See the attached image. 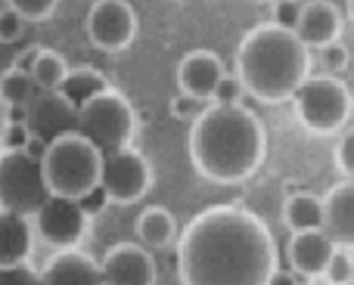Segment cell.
<instances>
[{
    "instance_id": "cell-1",
    "label": "cell",
    "mask_w": 354,
    "mask_h": 285,
    "mask_svg": "<svg viewBox=\"0 0 354 285\" xmlns=\"http://www.w3.org/2000/svg\"><path fill=\"white\" fill-rule=\"evenodd\" d=\"M277 270V242L249 208L212 205L177 239L180 285H268Z\"/></svg>"
},
{
    "instance_id": "cell-2",
    "label": "cell",
    "mask_w": 354,
    "mask_h": 285,
    "mask_svg": "<svg viewBox=\"0 0 354 285\" xmlns=\"http://www.w3.org/2000/svg\"><path fill=\"white\" fill-rule=\"evenodd\" d=\"M268 155V130L252 109L233 106H208L189 128V161L199 177L221 186H233L264 164Z\"/></svg>"
},
{
    "instance_id": "cell-3",
    "label": "cell",
    "mask_w": 354,
    "mask_h": 285,
    "mask_svg": "<svg viewBox=\"0 0 354 285\" xmlns=\"http://www.w3.org/2000/svg\"><path fill=\"white\" fill-rule=\"evenodd\" d=\"M236 78L261 103H283L311 78V47L295 31L268 22L252 28L236 50Z\"/></svg>"
},
{
    "instance_id": "cell-4",
    "label": "cell",
    "mask_w": 354,
    "mask_h": 285,
    "mask_svg": "<svg viewBox=\"0 0 354 285\" xmlns=\"http://www.w3.org/2000/svg\"><path fill=\"white\" fill-rule=\"evenodd\" d=\"M100 164H103V152L87 143L78 130L53 140L41 158L50 195H62V199H81L93 186H100Z\"/></svg>"
},
{
    "instance_id": "cell-5",
    "label": "cell",
    "mask_w": 354,
    "mask_h": 285,
    "mask_svg": "<svg viewBox=\"0 0 354 285\" xmlns=\"http://www.w3.org/2000/svg\"><path fill=\"white\" fill-rule=\"evenodd\" d=\"M137 130V112L131 99L115 87H106L93 99H87L78 109V134L87 143H93L100 152L124 149L134 140Z\"/></svg>"
},
{
    "instance_id": "cell-6",
    "label": "cell",
    "mask_w": 354,
    "mask_h": 285,
    "mask_svg": "<svg viewBox=\"0 0 354 285\" xmlns=\"http://www.w3.org/2000/svg\"><path fill=\"white\" fill-rule=\"evenodd\" d=\"M295 118L301 121V128H308L311 134H336L345 128V121L351 118L354 99L351 90L333 75H317L308 78L299 90L292 93Z\"/></svg>"
},
{
    "instance_id": "cell-7",
    "label": "cell",
    "mask_w": 354,
    "mask_h": 285,
    "mask_svg": "<svg viewBox=\"0 0 354 285\" xmlns=\"http://www.w3.org/2000/svg\"><path fill=\"white\" fill-rule=\"evenodd\" d=\"M50 189L44 183L41 161L28 152H0V208L22 217H35L47 202Z\"/></svg>"
},
{
    "instance_id": "cell-8",
    "label": "cell",
    "mask_w": 354,
    "mask_h": 285,
    "mask_svg": "<svg viewBox=\"0 0 354 285\" xmlns=\"http://www.w3.org/2000/svg\"><path fill=\"white\" fill-rule=\"evenodd\" d=\"M100 186L115 205H134L153 186V168L134 146L106 152L103 164H100Z\"/></svg>"
},
{
    "instance_id": "cell-9",
    "label": "cell",
    "mask_w": 354,
    "mask_h": 285,
    "mask_svg": "<svg viewBox=\"0 0 354 285\" xmlns=\"http://www.w3.org/2000/svg\"><path fill=\"white\" fill-rule=\"evenodd\" d=\"M87 37L103 53H122L137 37V12L128 0H97L87 10Z\"/></svg>"
},
{
    "instance_id": "cell-10",
    "label": "cell",
    "mask_w": 354,
    "mask_h": 285,
    "mask_svg": "<svg viewBox=\"0 0 354 285\" xmlns=\"http://www.w3.org/2000/svg\"><path fill=\"white\" fill-rule=\"evenodd\" d=\"M87 224L91 217L81 211L78 199H62V195H47V202L35 214V233L59 251L75 248L84 239Z\"/></svg>"
},
{
    "instance_id": "cell-11",
    "label": "cell",
    "mask_w": 354,
    "mask_h": 285,
    "mask_svg": "<svg viewBox=\"0 0 354 285\" xmlns=\"http://www.w3.org/2000/svg\"><path fill=\"white\" fill-rule=\"evenodd\" d=\"M103 285H156L159 270L140 242H118L100 261Z\"/></svg>"
},
{
    "instance_id": "cell-12",
    "label": "cell",
    "mask_w": 354,
    "mask_h": 285,
    "mask_svg": "<svg viewBox=\"0 0 354 285\" xmlns=\"http://www.w3.org/2000/svg\"><path fill=\"white\" fill-rule=\"evenodd\" d=\"M28 128L31 137L50 146L59 137L78 130V109L59 90H41L28 106Z\"/></svg>"
},
{
    "instance_id": "cell-13",
    "label": "cell",
    "mask_w": 354,
    "mask_h": 285,
    "mask_svg": "<svg viewBox=\"0 0 354 285\" xmlns=\"http://www.w3.org/2000/svg\"><path fill=\"white\" fill-rule=\"evenodd\" d=\"M224 75H227V68L218 53H212V50H193V53H187L177 62V90L212 103L214 87L221 84Z\"/></svg>"
},
{
    "instance_id": "cell-14",
    "label": "cell",
    "mask_w": 354,
    "mask_h": 285,
    "mask_svg": "<svg viewBox=\"0 0 354 285\" xmlns=\"http://www.w3.org/2000/svg\"><path fill=\"white\" fill-rule=\"evenodd\" d=\"M324 233L342 251H354V180L333 186L324 195Z\"/></svg>"
},
{
    "instance_id": "cell-15",
    "label": "cell",
    "mask_w": 354,
    "mask_h": 285,
    "mask_svg": "<svg viewBox=\"0 0 354 285\" xmlns=\"http://www.w3.org/2000/svg\"><path fill=\"white\" fill-rule=\"evenodd\" d=\"M295 35L305 47H326L342 35V12L330 0H305Z\"/></svg>"
},
{
    "instance_id": "cell-16",
    "label": "cell",
    "mask_w": 354,
    "mask_h": 285,
    "mask_svg": "<svg viewBox=\"0 0 354 285\" xmlns=\"http://www.w3.org/2000/svg\"><path fill=\"white\" fill-rule=\"evenodd\" d=\"M41 285H103L100 261L78 248H66L56 257H50L41 270Z\"/></svg>"
},
{
    "instance_id": "cell-17",
    "label": "cell",
    "mask_w": 354,
    "mask_h": 285,
    "mask_svg": "<svg viewBox=\"0 0 354 285\" xmlns=\"http://www.w3.org/2000/svg\"><path fill=\"white\" fill-rule=\"evenodd\" d=\"M336 245L330 242L324 230H308V233H292V242H289V264L299 276H305L308 282L314 276H324L326 264H330Z\"/></svg>"
},
{
    "instance_id": "cell-18",
    "label": "cell",
    "mask_w": 354,
    "mask_h": 285,
    "mask_svg": "<svg viewBox=\"0 0 354 285\" xmlns=\"http://www.w3.org/2000/svg\"><path fill=\"white\" fill-rule=\"evenodd\" d=\"M31 242H35V230L28 217L0 208V267L25 264L31 255Z\"/></svg>"
},
{
    "instance_id": "cell-19",
    "label": "cell",
    "mask_w": 354,
    "mask_h": 285,
    "mask_svg": "<svg viewBox=\"0 0 354 285\" xmlns=\"http://www.w3.org/2000/svg\"><path fill=\"white\" fill-rule=\"evenodd\" d=\"M134 230H137V242L147 251H159V248H168L171 242H177V220H174V214L162 205L143 208Z\"/></svg>"
},
{
    "instance_id": "cell-20",
    "label": "cell",
    "mask_w": 354,
    "mask_h": 285,
    "mask_svg": "<svg viewBox=\"0 0 354 285\" xmlns=\"http://www.w3.org/2000/svg\"><path fill=\"white\" fill-rule=\"evenodd\" d=\"M283 220L292 233L324 230V199L314 193H292L283 205Z\"/></svg>"
},
{
    "instance_id": "cell-21",
    "label": "cell",
    "mask_w": 354,
    "mask_h": 285,
    "mask_svg": "<svg viewBox=\"0 0 354 285\" xmlns=\"http://www.w3.org/2000/svg\"><path fill=\"white\" fill-rule=\"evenodd\" d=\"M106 87H109V81H106L103 72H97L93 66H75V68H68L66 78H62L59 93L75 106V109H81L87 99L103 93Z\"/></svg>"
},
{
    "instance_id": "cell-22",
    "label": "cell",
    "mask_w": 354,
    "mask_h": 285,
    "mask_svg": "<svg viewBox=\"0 0 354 285\" xmlns=\"http://www.w3.org/2000/svg\"><path fill=\"white\" fill-rule=\"evenodd\" d=\"M66 72H68V62L56 50H44V47L37 50L35 68H31V78H35L37 90H59Z\"/></svg>"
},
{
    "instance_id": "cell-23",
    "label": "cell",
    "mask_w": 354,
    "mask_h": 285,
    "mask_svg": "<svg viewBox=\"0 0 354 285\" xmlns=\"http://www.w3.org/2000/svg\"><path fill=\"white\" fill-rule=\"evenodd\" d=\"M37 84L31 75L25 72H16V68H10V72H3V78H0V99H3V106H31V99L37 97Z\"/></svg>"
},
{
    "instance_id": "cell-24",
    "label": "cell",
    "mask_w": 354,
    "mask_h": 285,
    "mask_svg": "<svg viewBox=\"0 0 354 285\" xmlns=\"http://www.w3.org/2000/svg\"><path fill=\"white\" fill-rule=\"evenodd\" d=\"M324 279L326 285H351L354 282V264H351V255L342 248L333 251L330 264H326L324 270Z\"/></svg>"
},
{
    "instance_id": "cell-25",
    "label": "cell",
    "mask_w": 354,
    "mask_h": 285,
    "mask_svg": "<svg viewBox=\"0 0 354 285\" xmlns=\"http://www.w3.org/2000/svg\"><path fill=\"white\" fill-rule=\"evenodd\" d=\"M6 6L16 10L25 22H44V19H50L56 12L59 0H6Z\"/></svg>"
},
{
    "instance_id": "cell-26",
    "label": "cell",
    "mask_w": 354,
    "mask_h": 285,
    "mask_svg": "<svg viewBox=\"0 0 354 285\" xmlns=\"http://www.w3.org/2000/svg\"><path fill=\"white\" fill-rule=\"evenodd\" d=\"M168 109H171V118H177V121H196V118L208 109V103L189 97V93H177L171 103H168Z\"/></svg>"
},
{
    "instance_id": "cell-27",
    "label": "cell",
    "mask_w": 354,
    "mask_h": 285,
    "mask_svg": "<svg viewBox=\"0 0 354 285\" xmlns=\"http://www.w3.org/2000/svg\"><path fill=\"white\" fill-rule=\"evenodd\" d=\"M28 140H31V128H28V121H22V124L6 121V124H3V130H0V149H3V152H25Z\"/></svg>"
},
{
    "instance_id": "cell-28",
    "label": "cell",
    "mask_w": 354,
    "mask_h": 285,
    "mask_svg": "<svg viewBox=\"0 0 354 285\" xmlns=\"http://www.w3.org/2000/svg\"><path fill=\"white\" fill-rule=\"evenodd\" d=\"M333 158H336V168L345 174V180H354V124L339 137Z\"/></svg>"
},
{
    "instance_id": "cell-29",
    "label": "cell",
    "mask_w": 354,
    "mask_h": 285,
    "mask_svg": "<svg viewBox=\"0 0 354 285\" xmlns=\"http://www.w3.org/2000/svg\"><path fill=\"white\" fill-rule=\"evenodd\" d=\"M299 16H301V3H299V0H274V10H270L274 25H280V28H286V31H295Z\"/></svg>"
},
{
    "instance_id": "cell-30",
    "label": "cell",
    "mask_w": 354,
    "mask_h": 285,
    "mask_svg": "<svg viewBox=\"0 0 354 285\" xmlns=\"http://www.w3.org/2000/svg\"><path fill=\"white\" fill-rule=\"evenodd\" d=\"M0 285H41V273L25 264H12V267H0Z\"/></svg>"
},
{
    "instance_id": "cell-31",
    "label": "cell",
    "mask_w": 354,
    "mask_h": 285,
    "mask_svg": "<svg viewBox=\"0 0 354 285\" xmlns=\"http://www.w3.org/2000/svg\"><path fill=\"white\" fill-rule=\"evenodd\" d=\"M243 93H245L243 81H239L236 75H224V78H221V84L214 87L212 103L214 106H233V103H239V97H243Z\"/></svg>"
},
{
    "instance_id": "cell-32",
    "label": "cell",
    "mask_w": 354,
    "mask_h": 285,
    "mask_svg": "<svg viewBox=\"0 0 354 285\" xmlns=\"http://www.w3.org/2000/svg\"><path fill=\"white\" fill-rule=\"evenodd\" d=\"M22 31H25V19L16 10L3 6L0 10V43H16L22 37Z\"/></svg>"
},
{
    "instance_id": "cell-33",
    "label": "cell",
    "mask_w": 354,
    "mask_h": 285,
    "mask_svg": "<svg viewBox=\"0 0 354 285\" xmlns=\"http://www.w3.org/2000/svg\"><path fill=\"white\" fill-rule=\"evenodd\" d=\"M320 50H324V66L330 68V72H342V68H348L351 53H348L345 43L333 41V43H326V47H320Z\"/></svg>"
},
{
    "instance_id": "cell-34",
    "label": "cell",
    "mask_w": 354,
    "mask_h": 285,
    "mask_svg": "<svg viewBox=\"0 0 354 285\" xmlns=\"http://www.w3.org/2000/svg\"><path fill=\"white\" fill-rule=\"evenodd\" d=\"M78 205H81V211H84L87 217H97V214H103V211H106V205H109V195H106V189H103V186H93L91 193L81 195Z\"/></svg>"
},
{
    "instance_id": "cell-35",
    "label": "cell",
    "mask_w": 354,
    "mask_h": 285,
    "mask_svg": "<svg viewBox=\"0 0 354 285\" xmlns=\"http://www.w3.org/2000/svg\"><path fill=\"white\" fill-rule=\"evenodd\" d=\"M305 282H308L305 276H299L295 270H283V267H277L268 279V285H305Z\"/></svg>"
},
{
    "instance_id": "cell-36",
    "label": "cell",
    "mask_w": 354,
    "mask_h": 285,
    "mask_svg": "<svg viewBox=\"0 0 354 285\" xmlns=\"http://www.w3.org/2000/svg\"><path fill=\"white\" fill-rule=\"evenodd\" d=\"M37 50H41V47H28V50H22V53H19L16 59H12V66H10V68L31 75V68H35V59H37Z\"/></svg>"
},
{
    "instance_id": "cell-37",
    "label": "cell",
    "mask_w": 354,
    "mask_h": 285,
    "mask_svg": "<svg viewBox=\"0 0 354 285\" xmlns=\"http://www.w3.org/2000/svg\"><path fill=\"white\" fill-rule=\"evenodd\" d=\"M6 121L12 124L28 121V106H6Z\"/></svg>"
},
{
    "instance_id": "cell-38",
    "label": "cell",
    "mask_w": 354,
    "mask_h": 285,
    "mask_svg": "<svg viewBox=\"0 0 354 285\" xmlns=\"http://www.w3.org/2000/svg\"><path fill=\"white\" fill-rule=\"evenodd\" d=\"M348 16H351V22H354V0H348Z\"/></svg>"
}]
</instances>
